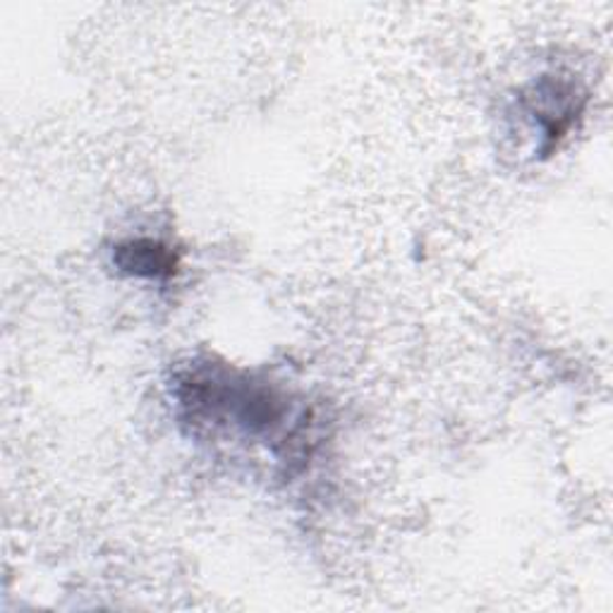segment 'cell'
Segmentation results:
<instances>
[{
	"label": "cell",
	"instance_id": "1",
	"mask_svg": "<svg viewBox=\"0 0 613 613\" xmlns=\"http://www.w3.org/2000/svg\"><path fill=\"white\" fill-rule=\"evenodd\" d=\"M117 264L123 269L139 273V276H161V273H171L173 269V254L166 247L156 242H133L121 247L117 252Z\"/></svg>",
	"mask_w": 613,
	"mask_h": 613
}]
</instances>
